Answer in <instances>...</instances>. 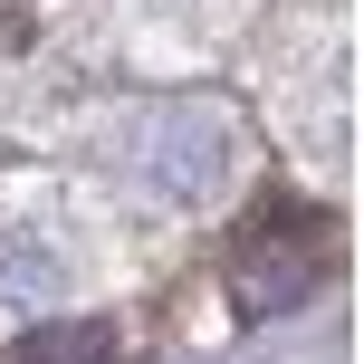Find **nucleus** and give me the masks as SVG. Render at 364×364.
Segmentation results:
<instances>
[{
	"instance_id": "nucleus-1",
	"label": "nucleus",
	"mask_w": 364,
	"mask_h": 364,
	"mask_svg": "<svg viewBox=\"0 0 364 364\" xmlns=\"http://www.w3.org/2000/svg\"><path fill=\"white\" fill-rule=\"evenodd\" d=\"M96 355H106V336H96V326H48V336H29L10 364H96Z\"/></svg>"
}]
</instances>
